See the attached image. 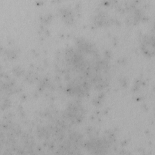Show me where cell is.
I'll return each instance as SVG.
<instances>
[{"instance_id": "1", "label": "cell", "mask_w": 155, "mask_h": 155, "mask_svg": "<svg viewBox=\"0 0 155 155\" xmlns=\"http://www.w3.org/2000/svg\"><path fill=\"white\" fill-rule=\"evenodd\" d=\"M153 38H151V37H148V38L145 39L142 45V48L144 50V51L146 54H153L151 50L154 51V47H153V44H154V41L153 39Z\"/></svg>"}]
</instances>
